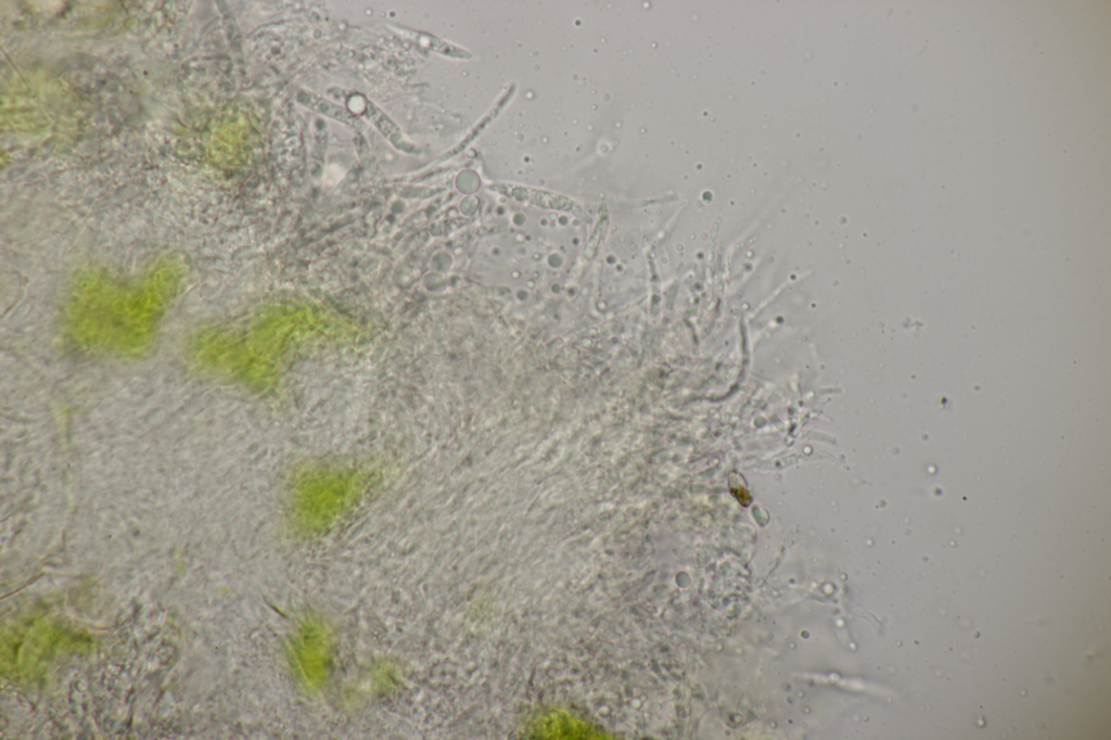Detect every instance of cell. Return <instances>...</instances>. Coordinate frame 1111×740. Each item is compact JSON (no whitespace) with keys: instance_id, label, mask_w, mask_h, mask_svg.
Wrapping results in <instances>:
<instances>
[{"instance_id":"cell-1","label":"cell","mask_w":1111,"mask_h":740,"mask_svg":"<svg viewBox=\"0 0 1111 740\" xmlns=\"http://www.w3.org/2000/svg\"><path fill=\"white\" fill-rule=\"evenodd\" d=\"M181 277V267L168 261L132 282L86 271L74 281L66 298V322L76 333L139 339L163 316Z\"/></svg>"}]
</instances>
